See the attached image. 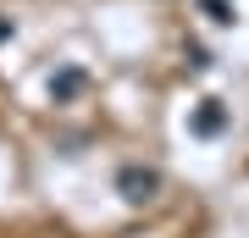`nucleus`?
I'll list each match as a JSON object with an SVG mask.
<instances>
[{"mask_svg":"<svg viewBox=\"0 0 249 238\" xmlns=\"http://www.w3.org/2000/svg\"><path fill=\"white\" fill-rule=\"evenodd\" d=\"M116 194H122L127 205H150L160 194V172L155 166H139V161H127L122 172H116Z\"/></svg>","mask_w":249,"mask_h":238,"instance_id":"nucleus-1","label":"nucleus"},{"mask_svg":"<svg viewBox=\"0 0 249 238\" xmlns=\"http://www.w3.org/2000/svg\"><path fill=\"white\" fill-rule=\"evenodd\" d=\"M227 122H232V111L222 100H199V106L188 111V133H194V139H222Z\"/></svg>","mask_w":249,"mask_h":238,"instance_id":"nucleus-2","label":"nucleus"},{"mask_svg":"<svg viewBox=\"0 0 249 238\" xmlns=\"http://www.w3.org/2000/svg\"><path fill=\"white\" fill-rule=\"evenodd\" d=\"M83 89H89V72H83V67H55L50 72V100H55V106H72Z\"/></svg>","mask_w":249,"mask_h":238,"instance_id":"nucleus-3","label":"nucleus"},{"mask_svg":"<svg viewBox=\"0 0 249 238\" xmlns=\"http://www.w3.org/2000/svg\"><path fill=\"white\" fill-rule=\"evenodd\" d=\"M194 6H199V11H205L211 22H222V28H227L232 17H238V11H232V0H194Z\"/></svg>","mask_w":249,"mask_h":238,"instance_id":"nucleus-4","label":"nucleus"}]
</instances>
